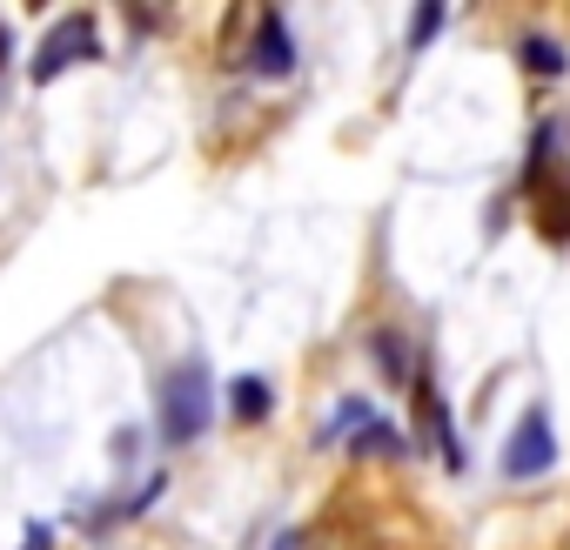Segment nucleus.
Returning a JSON list of instances; mask_svg holds the SVG:
<instances>
[{"label": "nucleus", "mask_w": 570, "mask_h": 550, "mask_svg": "<svg viewBox=\"0 0 570 550\" xmlns=\"http://www.w3.org/2000/svg\"><path fill=\"white\" fill-rule=\"evenodd\" d=\"M202 430H208V370L202 363H175L161 376V436L188 443Z\"/></svg>", "instance_id": "nucleus-1"}, {"label": "nucleus", "mask_w": 570, "mask_h": 550, "mask_svg": "<svg viewBox=\"0 0 570 550\" xmlns=\"http://www.w3.org/2000/svg\"><path fill=\"white\" fill-rule=\"evenodd\" d=\"M95 48H101V35H95V21H88V14L55 21V28H48V41H41V55H35V68H28V75H35V88H48L55 75H68V68H75V61H88Z\"/></svg>", "instance_id": "nucleus-2"}, {"label": "nucleus", "mask_w": 570, "mask_h": 550, "mask_svg": "<svg viewBox=\"0 0 570 550\" xmlns=\"http://www.w3.org/2000/svg\"><path fill=\"white\" fill-rule=\"evenodd\" d=\"M557 463V436H550V416L543 410H530L523 423H517V436L503 443V477L510 483H523V477H543Z\"/></svg>", "instance_id": "nucleus-3"}, {"label": "nucleus", "mask_w": 570, "mask_h": 550, "mask_svg": "<svg viewBox=\"0 0 570 550\" xmlns=\"http://www.w3.org/2000/svg\"><path fill=\"white\" fill-rule=\"evenodd\" d=\"M248 68L282 81L296 68V48H289V28H282V14H255V48H248Z\"/></svg>", "instance_id": "nucleus-4"}, {"label": "nucleus", "mask_w": 570, "mask_h": 550, "mask_svg": "<svg viewBox=\"0 0 570 550\" xmlns=\"http://www.w3.org/2000/svg\"><path fill=\"white\" fill-rule=\"evenodd\" d=\"M416 403H423V423H430V436H436L443 463H450V470H463V443H456V430H450V410H443L436 383H416Z\"/></svg>", "instance_id": "nucleus-5"}, {"label": "nucleus", "mask_w": 570, "mask_h": 550, "mask_svg": "<svg viewBox=\"0 0 570 550\" xmlns=\"http://www.w3.org/2000/svg\"><path fill=\"white\" fill-rule=\"evenodd\" d=\"M517 61H523V68H530L537 81H550V75H563V48H557L550 35H523V41H517Z\"/></svg>", "instance_id": "nucleus-6"}, {"label": "nucleus", "mask_w": 570, "mask_h": 550, "mask_svg": "<svg viewBox=\"0 0 570 550\" xmlns=\"http://www.w3.org/2000/svg\"><path fill=\"white\" fill-rule=\"evenodd\" d=\"M228 410H235L242 423H262V416L275 410V396H268V383H262V376H235V390H228Z\"/></svg>", "instance_id": "nucleus-7"}, {"label": "nucleus", "mask_w": 570, "mask_h": 550, "mask_svg": "<svg viewBox=\"0 0 570 550\" xmlns=\"http://www.w3.org/2000/svg\"><path fill=\"white\" fill-rule=\"evenodd\" d=\"M350 450H356V456H403V450H410V436H403L396 423H383V416H376L370 430H356V436H350Z\"/></svg>", "instance_id": "nucleus-8"}, {"label": "nucleus", "mask_w": 570, "mask_h": 550, "mask_svg": "<svg viewBox=\"0 0 570 550\" xmlns=\"http://www.w3.org/2000/svg\"><path fill=\"white\" fill-rule=\"evenodd\" d=\"M309 550H383V543H376V537H363V530L330 523V530H316V537H309Z\"/></svg>", "instance_id": "nucleus-9"}, {"label": "nucleus", "mask_w": 570, "mask_h": 550, "mask_svg": "<svg viewBox=\"0 0 570 550\" xmlns=\"http://www.w3.org/2000/svg\"><path fill=\"white\" fill-rule=\"evenodd\" d=\"M370 350H376V363H383V376H390V383H410V363H403V350H396V336H376Z\"/></svg>", "instance_id": "nucleus-10"}, {"label": "nucleus", "mask_w": 570, "mask_h": 550, "mask_svg": "<svg viewBox=\"0 0 570 550\" xmlns=\"http://www.w3.org/2000/svg\"><path fill=\"white\" fill-rule=\"evenodd\" d=\"M436 28H443V8H436V0H423V14H416V28H410V55H416Z\"/></svg>", "instance_id": "nucleus-11"}]
</instances>
